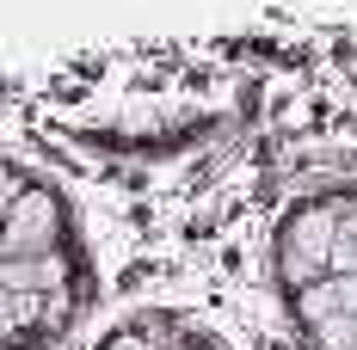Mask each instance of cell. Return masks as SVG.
<instances>
[{"label": "cell", "instance_id": "6da1fadb", "mask_svg": "<svg viewBox=\"0 0 357 350\" xmlns=\"http://www.w3.org/2000/svg\"><path fill=\"white\" fill-rule=\"evenodd\" d=\"M74 246V215L50 178H25V191L0 215V264H31Z\"/></svg>", "mask_w": 357, "mask_h": 350}, {"label": "cell", "instance_id": "7a4b0ae2", "mask_svg": "<svg viewBox=\"0 0 357 350\" xmlns=\"http://www.w3.org/2000/svg\"><path fill=\"white\" fill-rule=\"evenodd\" d=\"M345 209L351 203H339V197H308V203H296L284 215V228H278V277H284V289L333 277V240H339Z\"/></svg>", "mask_w": 357, "mask_h": 350}]
</instances>
